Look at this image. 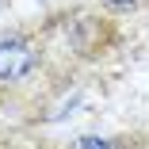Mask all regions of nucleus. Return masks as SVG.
Masks as SVG:
<instances>
[{
    "label": "nucleus",
    "mask_w": 149,
    "mask_h": 149,
    "mask_svg": "<svg viewBox=\"0 0 149 149\" xmlns=\"http://www.w3.org/2000/svg\"><path fill=\"white\" fill-rule=\"evenodd\" d=\"M107 4H115V8H130V4H138V0H107Z\"/></svg>",
    "instance_id": "3"
},
{
    "label": "nucleus",
    "mask_w": 149,
    "mask_h": 149,
    "mask_svg": "<svg viewBox=\"0 0 149 149\" xmlns=\"http://www.w3.org/2000/svg\"><path fill=\"white\" fill-rule=\"evenodd\" d=\"M38 61V50L31 38H4L0 42V80H23L27 73L35 69Z\"/></svg>",
    "instance_id": "1"
},
{
    "label": "nucleus",
    "mask_w": 149,
    "mask_h": 149,
    "mask_svg": "<svg viewBox=\"0 0 149 149\" xmlns=\"http://www.w3.org/2000/svg\"><path fill=\"white\" fill-rule=\"evenodd\" d=\"M77 149H111V145H107L103 138H80V141H77Z\"/></svg>",
    "instance_id": "2"
}]
</instances>
